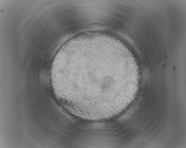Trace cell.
I'll return each mask as SVG.
<instances>
[{
	"label": "cell",
	"instance_id": "obj_1",
	"mask_svg": "<svg viewBox=\"0 0 186 148\" xmlns=\"http://www.w3.org/2000/svg\"><path fill=\"white\" fill-rule=\"evenodd\" d=\"M139 73L125 52L107 41L90 39L65 46L55 61L54 81L72 114L93 120L124 110L137 91Z\"/></svg>",
	"mask_w": 186,
	"mask_h": 148
}]
</instances>
